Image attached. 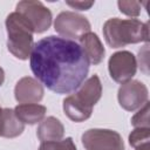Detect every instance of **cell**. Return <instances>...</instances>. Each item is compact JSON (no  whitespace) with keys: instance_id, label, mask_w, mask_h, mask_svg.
I'll use <instances>...</instances> for the list:
<instances>
[{"instance_id":"6da1fadb","label":"cell","mask_w":150,"mask_h":150,"mask_svg":"<svg viewBox=\"0 0 150 150\" xmlns=\"http://www.w3.org/2000/svg\"><path fill=\"white\" fill-rule=\"evenodd\" d=\"M30 69L45 87L56 94H71L84 82L90 62L80 43L49 35L34 43Z\"/></svg>"},{"instance_id":"7a4b0ae2","label":"cell","mask_w":150,"mask_h":150,"mask_svg":"<svg viewBox=\"0 0 150 150\" xmlns=\"http://www.w3.org/2000/svg\"><path fill=\"white\" fill-rule=\"evenodd\" d=\"M102 94V84L97 75L90 76L79 90L63 100V111L74 122H83L91 116L93 107Z\"/></svg>"},{"instance_id":"3957f363","label":"cell","mask_w":150,"mask_h":150,"mask_svg":"<svg viewBox=\"0 0 150 150\" xmlns=\"http://www.w3.org/2000/svg\"><path fill=\"white\" fill-rule=\"evenodd\" d=\"M103 35L111 48L124 47L149 40V23L138 19L111 18L103 26Z\"/></svg>"},{"instance_id":"277c9868","label":"cell","mask_w":150,"mask_h":150,"mask_svg":"<svg viewBox=\"0 0 150 150\" xmlns=\"http://www.w3.org/2000/svg\"><path fill=\"white\" fill-rule=\"evenodd\" d=\"M6 28L8 34V50L20 60H27L33 49L32 25L18 12L11 13L6 19Z\"/></svg>"},{"instance_id":"5b68a950","label":"cell","mask_w":150,"mask_h":150,"mask_svg":"<svg viewBox=\"0 0 150 150\" xmlns=\"http://www.w3.org/2000/svg\"><path fill=\"white\" fill-rule=\"evenodd\" d=\"M86 150H124L121 135L110 129H89L82 135Z\"/></svg>"},{"instance_id":"8992f818","label":"cell","mask_w":150,"mask_h":150,"mask_svg":"<svg viewBox=\"0 0 150 150\" xmlns=\"http://www.w3.org/2000/svg\"><path fill=\"white\" fill-rule=\"evenodd\" d=\"M33 27L34 33H42L50 27L52 13L40 1H20L16 11Z\"/></svg>"},{"instance_id":"52a82bcc","label":"cell","mask_w":150,"mask_h":150,"mask_svg":"<svg viewBox=\"0 0 150 150\" xmlns=\"http://www.w3.org/2000/svg\"><path fill=\"white\" fill-rule=\"evenodd\" d=\"M55 30L63 35L66 39L68 38H77L80 39L86 33L90 32V23L89 21L74 12H62L56 16L54 23Z\"/></svg>"},{"instance_id":"ba28073f","label":"cell","mask_w":150,"mask_h":150,"mask_svg":"<svg viewBox=\"0 0 150 150\" xmlns=\"http://www.w3.org/2000/svg\"><path fill=\"white\" fill-rule=\"evenodd\" d=\"M109 73L112 80L118 83H125L136 74L137 62L132 53L122 50L112 54L109 59Z\"/></svg>"},{"instance_id":"9c48e42d","label":"cell","mask_w":150,"mask_h":150,"mask_svg":"<svg viewBox=\"0 0 150 150\" xmlns=\"http://www.w3.org/2000/svg\"><path fill=\"white\" fill-rule=\"evenodd\" d=\"M118 102L128 111L136 110L148 102V89L139 81H128L118 89Z\"/></svg>"},{"instance_id":"30bf717a","label":"cell","mask_w":150,"mask_h":150,"mask_svg":"<svg viewBox=\"0 0 150 150\" xmlns=\"http://www.w3.org/2000/svg\"><path fill=\"white\" fill-rule=\"evenodd\" d=\"M15 100L20 103H38L43 97V88L39 81L33 77H22L14 89Z\"/></svg>"},{"instance_id":"8fae6325","label":"cell","mask_w":150,"mask_h":150,"mask_svg":"<svg viewBox=\"0 0 150 150\" xmlns=\"http://www.w3.org/2000/svg\"><path fill=\"white\" fill-rule=\"evenodd\" d=\"M79 40H80V46L86 53L89 62L94 64H98L104 56V48L98 36L95 33L88 32L84 35H82Z\"/></svg>"},{"instance_id":"7c38bea8","label":"cell","mask_w":150,"mask_h":150,"mask_svg":"<svg viewBox=\"0 0 150 150\" xmlns=\"http://www.w3.org/2000/svg\"><path fill=\"white\" fill-rule=\"evenodd\" d=\"M46 107L38 103H23L18 104L14 109L15 116L25 124H35L43 120L46 115Z\"/></svg>"},{"instance_id":"4fadbf2b","label":"cell","mask_w":150,"mask_h":150,"mask_svg":"<svg viewBox=\"0 0 150 150\" xmlns=\"http://www.w3.org/2000/svg\"><path fill=\"white\" fill-rule=\"evenodd\" d=\"M36 134L41 142L60 141L64 134V128L63 124L60 122V120L49 116L40 123Z\"/></svg>"},{"instance_id":"5bb4252c","label":"cell","mask_w":150,"mask_h":150,"mask_svg":"<svg viewBox=\"0 0 150 150\" xmlns=\"http://www.w3.org/2000/svg\"><path fill=\"white\" fill-rule=\"evenodd\" d=\"M25 129V124L15 116L14 110L9 108L4 109V122H2V130L1 135L2 137H16L22 134Z\"/></svg>"},{"instance_id":"9a60e30c","label":"cell","mask_w":150,"mask_h":150,"mask_svg":"<svg viewBox=\"0 0 150 150\" xmlns=\"http://www.w3.org/2000/svg\"><path fill=\"white\" fill-rule=\"evenodd\" d=\"M149 128H135L129 135V143L135 148V150H149Z\"/></svg>"},{"instance_id":"2e32d148","label":"cell","mask_w":150,"mask_h":150,"mask_svg":"<svg viewBox=\"0 0 150 150\" xmlns=\"http://www.w3.org/2000/svg\"><path fill=\"white\" fill-rule=\"evenodd\" d=\"M39 150H76V145L74 144L71 137H67L66 139L60 141L41 142Z\"/></svg>"},{"instance_id":"e0dca14e","label":"cell","mask_w":150,"mask_h":150,"mask_svg":"<svg viewBox=\"0 0 150 150\" xmlns=\"http://www.w3.org/2000/svg\"><path fill=\"white\" fill-rule=\"evenodd\" d=\"M131 124L135 128H149V102L131 118Z\"/></svg>"},{"instance_id":"ac0fdd59","label":"cell","mask_w":150,"mask_h":150,"mask_svg":"<svg viewBox=\"0 0 150 150\" xmlns=\"http://www.w3.org/2000/svg\"><path fill=\"white\" fill-rule=\"evenodd\" d=\"M118 8L122 13L129 16H137L141 13V2L138 1H118Z\"/></svg>"},{"instance_id":"d6986e66","label":"cell","mask_w":150,"mask_h":150,"mask_svg":"<svg viewBox=\"0 0 150 150\" xmlns=\"http://www.w3.org/2000/svg\"><path fill=\"white\" fill-rule=\"evenodd\" d=\"M68 6L75 8V9H79V11H87L93 5H94V1H67L66 2Z\"/></svg>"},{"instance_id":"ffe728a7","label":"cell","mask_w":150,"mask_h":150,"mask_svg":"<svg viewBox=\"0 0 150 150\" xmlns=\"http://www.w3.org/2000/svg\"><path fill=\"white\" fill-rule=\"evenodd\" d=\"M2 122H4V109L0 107V135L2 130Z\"/></svg>"},{"instance_id":"44dd1931","label":"cell","mask_w":150,"mask_h":150,"mask_svg":"<svg viewBox=\"0 0 150 150\" xmlns=\"http://www.w3.org/2000/svg\"><path fill=\"white\" fill-rule=\"evenodd\" d=\"M4 81H5V71H4V69L0 67V86L4 83Z\"/></svg>"}]
</instances>
